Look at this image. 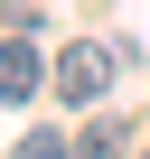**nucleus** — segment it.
Listing matches in <instances>:
<instances>
[{
    "label": "nucleus",
    "mask_w": 150,
    "mask_h": 159,
    "mask_svg": "<svg viewBox=\"0 0 150 159\" xmlns=\"http://www.w3.org/2000/svg\"><path fill=\"white\" fill-rule=\"evenodd\" d=\"M113 66H122V47H94V38H75V47L56 56V94H66L75 112H85V103L113 84Z\"/></svg>",
    "instance_id": "1"
},
{
    "label": "nucleus",
    "mask_w": 150,
    "mask_h": 159,
    "mask_svg": "<svg viewBox=\"0 0 150 159\" xmlns=\"http://www.w3.org/2000/svg\"><path fill=\"white\" fill-rule=\"evenodd\" d=\"M28 94H38V38L0 28V103H28Z\"/></svg>",
    "instance_id": "2"
},
{
    "label": "nucleus",
    "mask_w": 150,
    "mask_h": 159,
    "mask_svg": "<svg viewBox=\"0 0 150 159\" xmlns=\"http://www.w3.org/2000/svg\"><path fill=\"white\" fill-rule=\"evenodd\" d=\"M75 159H122V122H94L85 140H75Z\"/></svg>",
    "instance_id": "3"
},
{
    "label": "nucleus",
    "mask_w": 150,
    "mask_h": 159,
    "mask_svg": "<svg viewBox=\"0 0 150 159\" xmlns=\"http://www.w3.org/2000/svg\"><path fill=\"white\" fill-rule=\"evenodd\" d=\"M19 159H75V140H56V131H28V140H19Z\"/></svg>",
    "instance_id": "4"
},
{
    "label": "nucleus",
    "mask_w": 150,
    "mask_h": 159,
    "mask_svg": "<svg viewBox=\"0 0 150 159\" xmlns=\"http://www.w3.org/2000/svg\"><path fill=\"white\" fill-rule=\"evenodd\" d=\"M141 159H150V150H141Z\"/></svg>",
    "instance_id": "5"
}]
</instances>
